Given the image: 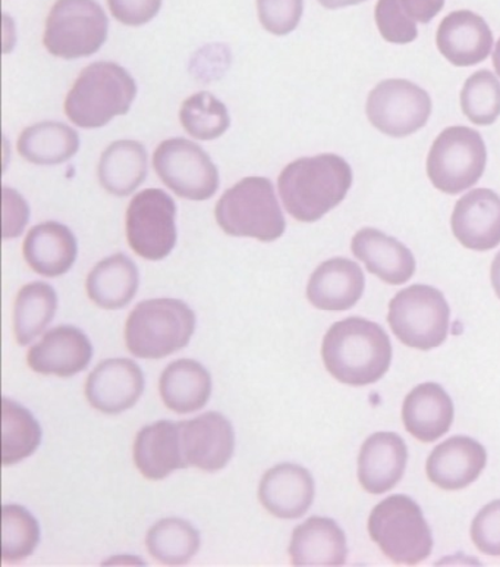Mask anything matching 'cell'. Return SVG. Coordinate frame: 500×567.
Returning a JSON list of instances; mask_svg holds the SVG:
<instances>
[{"mask_svg":"<svg viewBox=\"0 0 500 567\" xmlns=\"http://www.w3.org/2000/svg\"><path fill=\"white\" fill-rule=\"evenodd\" d=\"M368 534L396 565L421 564L434 551V535L421 507L404 494H394L373 508Z\"/></svg>","mask_w":500,"mask_h":567,"instance_id":"6","label":"cell"},{"mask_svg":"<svg viewBox=\"0 0 500 567\" xmlns=\"http://www.w3.org/2000/svg\"><path fill=\"white\" fill-rule=\"evenodd\" d=\"M134 462L152 481L165 480L175 471L186 470L179 422L159 421L144 426L135 439Z\"/></svg>","mask_w":500,"mask_h":567,"instance_id":"23","label":"cell"},{"mask_svg":"<svg viewBox=\"0 0 500 567\" xmlns=\"http://www.w3.org/2000/svg\"><path fill=\"white\" fill-rule=\"evenodd\" d=\"M153 166L165 186L188 200H209L219 188V171L198 144L187 138L162 142Z\"/></svg>","mask_w":500,"mask_h":567,"instance_id":"11","label":"cell"},{"mask_svg":"<svg viewBox=\"0 0 500 567\" xmlns=\"http://www.w3.org/2000/svg\"><path fill=\"white\" fill-rule=\"evenodd\" d=\"M461 107L463 115L472 124L488 127L497 123L500 115L498 76L488 70H480L468 76L461 92Z\"/></svg>","mask_w":500,"mask_h":567,"instance_id":"36","label":"cell"},{"mask_svg":"<svg viewBox=\"0 0 500 567\" xmlns=\"http://www.w3.org/2000/svg\"><path fill=\"white\" fill-rule=\"evenodd\" d=\"M58 310L55 288L48 282L27 284L18 292L13 308V332L18 344L27 346L51 326Z\"/></svg>","mask_w":500,"mask_h":567,"instance_id":"31","label":"cell"},{"mask_svg":"<svg viewBox=\"0 0 500 567\" xmlns=\"http://www.w3.org/2000/svg\"><path fill=\"white\" fill-rule=\"evenodd\" d=\"M490 278H492V286L500 299V251L497 255V258H494L493 260L492 272H490Z\"/></svg>","mask_w":500,"mask_h":567,"instance_id":"44","label":"cell"},{"mask_svg":"<svg viewBox=\"0 0 500 567\" xmlns=\"http://www.w3.org/2000/svg\"><path fill=\"white\" fill-rule=\"evenodd\" d=\"M144 386V373L134 360L107 359L90 373L85 398L96 411L118 415L135 406Z\"/></svg>","mask_w":500,"mask_h":567,"instance_id":"13","label":"cell"},{"mask_svg":"<svg viewBox=\"0 0 500 567\" xmlns=\"http://www.w3.org/2000/svg\"><path fill=\"white\" fill-rule=\"evenodd\" d=\"M390 339L376 322L351 317L333 323L322 344L324 367L335 380L351 386L376 384L392 363Z\"/></svg>","mask_w":500,"mask_h":567,"instance_id":"1","label":"cell"},{"mask_svg":"<svg viewBox=\"0 0 500 567\" xmlns=\"http://www.w3.org/2000/svg\"><path fill=\"white\" fill-rule=\"evenodd\" d=\"M211 375L201 363L179 359L162 372L160 395L166 408L186 415L200 411L211 395Z\"/></svg>","mask_w":500,"mask_h":567,"instance_id":"27","label":"cell"},{"mask_svg":"<svg viewBox=\"0 0 500 567\" xmlns=\"http://www.w3.org/2000/svg\"><path fill=\"white\" fill-rule=\"evenodd\" d=\"M351 250L366 265L368 272L390 286H403L416 272L413 251L381 229H360L351 243Z\"/></svg>","mask_w":500,"mask_h":567,"instance_id":"22","label":"cell"},{"mask_svg":"<svg viewBox=\"0 0 500 567\" xmlns=\"http://www.w3.org/2000/svg\"><path fill=\"white\" fill-rule=\"evenodd\" d=\"M164 0H107L112 16L129 27L150 22L159 13Z\"/></svg>","mask_w":500,"mask_h":567,"instance_id":"40","label":"cell"},{"mask_svg":"<svg viewBox=\"0 0 500 567\" xmlns=\"http://www.w3.org/2000/svg\"><path fill=\"white\" fill-rule=\"evenodd\" d=\"M436 44L455 66H475L488 60L493 33L488 22L471 11H455L440 22Z\"/></svg>","mask_w":500,"mask_h":567,"instance_id":"18","label":"cell"},{"mask_svg":"<svg viewBox=\"0 0 500 567\" xmlns=\"http://www.w3.org/2000/svg\"><path fill=\"white\" fill-rule=\"evenodd\" d=\"M319 2L327 9H341L346 7H354V4L366 2V0H319Z\"/></svg>","mask_w":500,"mask_h":567,"instance_id":"43","label":"cell"},{"mask_svg":"<svg viewBox=\"0 0 500 567\" xmlns=\"http://www.w3.org/2000/svg\"><path fill=\"white\" fill-rule=\"evenodd\" d=\"M30 219L24 197L13 188L3 187V238L20 237Z\"/></svg>","mask_w":500,"mask_h":567,"instance_id":"41","label":"cell"},{"mask_svg":"<svg viewBox=\"0 0 500 567\" xmlns=\"http://www.w3.org/2000/svg\"><path fill=\"white\" fill-rule=\"evenodd\" d=\"M454 417L452 399L436 382L417 385L404 400L405 430L421 443H434L448 434Z\"/></svg>","mask_w":500,"mask_h":567,"instance_id":"26","label":"cell"},{"mask_svg":"<svg viewBox=\"0 0 500 567\" xmlns=\"http://www.w3.org/2000/svg\"><path fill=\"white\" fill-rule=\"evenodd\" d=\"M187 466L205 472L223 470L236 450L231 422L218 412H207L196 420L179 422Z\"/></svg>","mask_w":500,"mask_h":567,"instance_id":"14","label":"cell"},{"mask_svg":"<svg viewBox=\"0 0 500 567\" xmlns=\"http://www.w3.org/2000/svg\"><path fill=\"white\" fill-rule=\"evenodd\" d=\"M364 288L366 277L357 262L333 258L313 272L308 286V299L320 310L344 312L358 303Z\"/></svg>","mask_w":500,"mask_h":567,"instance_id":"21","label":"cell"},{"mask_svg":"<svg viewBox=\"0 0 500 567\" xmlns=\"http://www.w3.org/2000/svg\"><path fill=\"white\" fill-rule=\"evenodd\" d=\"M215 215L219 227L232 237L270 243L281 238L287 229L273 184L264 177L241 179L225 192Z\"/></svg>","mask_w":500,"mask_h":567,"instance_id":"5","label":"cell"},{"mask_svg":"<svg viewBox=\"0 0 500 567\" xmlns=\"http://www.w3.org/2000/svg\"><path fill=\"white\" fill-rule=\"evenodd\" d=\"M353 186V169L340 155L323 153L291 162L278 179L288 214L300 223H315L344 202Z\"/></svg>","mask_w":500,"mask_h":567,"instance_id":"2","label":"cell"},{"mask_svg":"<svg viewBox=\"0 0 500 567\" xmlns=\"http://www.w3.org/2000/svg\"><path fill=\"white\" fill-rule=\"evenodd\" d=\"M40 543L39 520L20 504H4L2 508V559L21 561L35 551Z\"/></svg>","mask_w":500,"mask_h":567,"instance_id":"35","label":"cell"},{"mask_svg":"<svg viewBox=\"0 0 500 567\" xmlns=\"http://www.w3.org/2000/svg\"><path fill=\"white\" fill-rule=\"evenodd\" d=\"M110 20L96 0H58L46 21L43 43L62 60H79L101 51Z\"/></svg>","mask_w":500,"mask_h":567,"instance_id":"9","label":"cell"},{"mask_svg":"<svg viewBox=\"0 0 500 567\" xmlns=\"http://www.w3.org/2000/svg\"><path fill=\"white\" fill-rule=\"evenodd\" d=\"M314 480L305 467L282 463L265 472L259 488L260 503L279 519L303 517L314 502Z\"/></svg>","mask_w":500,"mask_h":567,"instance_id":"19","label":"cell"},{"mask_svg":"<svg viewBox=\"0 0 500 567\" xmlns=\"http://www.w3.org/2000/svg\"><path fill=\"white\" fill-rule=\"evenodd\" d=\"M137 96L129 72L114 62L88 65L67 93L65 114L81 128H101L115 116L128 114Z\"/></svg>","mask_w":500,"mask_h":567,"instance_id":"3","label":"cell"},{"mask_svg":"<svg viewBox=\"0 0 500 567\" xmlns=\"http://www.w3.org/2000/svg\"><path fill=\"white\" fill-rule=\"evenodd\" d=\"M408 449L395 432L368 436L358 456V481L367 493L385 494L396 487L407 470Z\"/></svg>","mask_w":500,"mask_h":567,"instance_id":"20","label":"cell"},{"mask_svg":"<svg viewBox=\"0 0 500 567\" xmlns=\"http://www.w3.org/2000/svg\"><path fill=\"white\" fill-rule=\"evenodd\" d=\"M400 2L405 12L421 24L434 20L445 7V0H400Z\"/></svg>","mask_w":500,"mask_h":567,"instance_id":"42","label":"cell"},{"mask_svg":"<svg viewBox=\"0 0 500 567\" xmlns=\"http://www.w3.org/2000/svg\"><path fill=\"white\" fill-rule=\"evenodd\" d=\"M367 118L386 136L403 138L426 127L431 115L429 93L413 81H382L368 94Z\"/></svg>","mask_w":500,"mask_h":567,"instance_id":"12","label":"cell"},{"mask_svg":"<svg viewBox=\"0 0 500 567\" xmlns=\"http://www.w3.org/2000/svg\"><path fill=\"white\" fill-rule=\"evenodd\" d=\"M376 24L382 38L394 44H408L417 39L416 21L405 12L400 0H378Z\"/></svg>","mask_w":500,"mask_h":567,"instance_id":"37","label":"cell"},{"mask_svg":"<svg viewBox=\"0 0 500 567\" xmlns=\"http://www.w3.org/2000/svg\"><path fill=\"white\" fill-rule=\"evenodd\" d=\"M196 326V313L183 300L142 301L126 321V348L137 358L164 359L187 348Z\"/></svg>","mask_w":500,"mask_h":567,"instance_id":"4","label":"cell"},{"mask_svg":"<svg viewBox=\"0 0 500 567\" xmlns=\"http://www.w3.org/2000/svg\"><path fill=\"white\" fill-rule=\"evenodd\" d=\"M455 238L467 249L488 251L500 245V197L489 188L468 192L455 205Z\"/></svg>","mask_w":500,"mask_h":567,"instance_id":"16","label":"cell"},{"mask_svg":"<svg viewBox=\"0 0 500 567\" xmlns=\"http://www.w3.org/2000/svg\"><path fill=\"white\" fill-rule=\"evenodd\" d=\"M177 204L160 188H147L126 209V240L147 260L168 258L177 246Z\"/></svg>","mask_w":500,"mask_h":567,"instance_id":"10","label":"cell"},{"mask_svg":"<svg viewBox=\"0 0 500 567\" xmlns=\"http://www.w3.org/2000/svg\"><path fill=\"white\" fill-rule=\"evenodd\" d=\"M183 127L197 141L222 137L231 125L228 107L209 92H198L183 103L179 112Z\"/></svg>","mask_w":500,"mask_h":567,"instance_id":"34","label":"cell"},{"mask_svg":"<svg viewBox=\"0 0 500 567\" xmlns=\"http://www.w3.org/2000/svg\"><path fill=\"white\" fill-rule=\"evenodd\" d=\"M93 358V346L80 328L61 326L44 334L29 352V364L42 375L70 378L85 371Z\"/></svg>","mask_w":500,"mask_h":567,"instance_id":"17","label":"cell"},{"mask_svg":"<svg viewBox=\"0 0 500 567\" xmlns=\"http://www.w3.org/2000/svg\"><path fill=\"white\" fill-rule=\"evenodd\" d=\"M80 148V136L70 125L39 123L21 133L18 152L35 165H60L70 161Z\"/></svg>","mask_w":500,"mask_h":567,"instance_id":"30","label":"cell"},{"mask_svg":"<svg viewBox=\"0 0 500 567\" xmlns=\"http://www.w3.org/2000/svg\"><path fill=\"white\" fill-rule=\"evenodd\" d=\"M43 431L33 413L15 400H2V463L17 465L40 447Z\"/></svg>","mask_w":500,"mask_h":567,"instance_id":"32","label":"cell"},{"mask_svg":"<svg viewBox=\"0 0 500 567\" xmlns=\"http://www.w3.org/2000/svg\"><path fill=\"white\" fill-rule=\"evenodd\" d=\"M138 286L137 265L124 254L101 260L87 278L90 300L107 310L125 308L137 295Z\"/></svg>","mask_w":500,"mask_h":567,"instance_id":"28","label":"cell"},{"mask_svg":"<svg viewBox=\"0 0 500 567\" xmlns=\"http://www.w3.org/2000/svg\"><path fill=\"white\" fill-rule=\"evenodd\" d=\"M148 551L168 566L188 564L200 548V534L189 522L168 517L153 525L146 539Z\"/></svg>","mask_w":500,"mask_h":567,"instance_id":"33","label":"cell"},{"mask_svg":"<svg viewBox=\"0 0 500 567\" xmlns=\"http://www.w3.org/2000/svg\"><path fill=\"white\" fill-rule=\"evenodd\" d=\"M22 254L33 271L48 278L65 276L74 267L79 243L66 225L48 220L27 234Z\"/></svg>","mask_w":500,"mask_h":567,"instance_id":"25","label":"cell"},{"mask_svg":"<svg viewBox=\"0 0 500 567\" xmlns=\"http://www.w3.org/2000/svg\"><path fill=\"white\" fill-rule=\"evenodd\" d=\"M257 11L264 30L274 35H287L299 27L304 0H257Z\"/></svg>","mask_w":500,"mask_h":567,"instance_id":"38","label":"cell"},{"mask_svg":"<svg viewBox=\"0 0 500 567\" xmlns=\"http://www.w3.org/2000/svg\"><path fill=\"white\" fill-rule=\"evenodd\" d=\"M488 465V452L471 436L457 435L435 447L427 458L430 483L445 492H458L476 483Z\"/></svg>","mask_w":500,"mask_h":567,"instance_id":"15","label":"cell"},{"mask_svg":"<svg viewBox=\"0 0 500 567\" xmlns=\"http://www.w3.org/2000/svg\"><path fill=\"white\" fill-rule=\"evenodd\" d=\"M147 177V151L142 143L119 141L103 152L98 179L111 195L125 197L137 190Z\"/></svg>","mask_w":500,"mask_h":567,"instance_id":"29","label":"cell"},{"mask_svg":"<svg viewBox=\"0 0 500 567\" xmlns=\"http://www.w3.org/2000/svg\"><path fill=\"white\" fill-rule=\"evenodd\" d=\"M294 566H344L348 557L344 529L331 517L313 516L292 533Z\"/></svg>","mask_w":500,"mask_h":567,"instance_id":"24","label":"cell"},{"mask_svg":"<svg viewBox=\"0 0 500 567\" xmlns=\"http://www.w3.org/2000/svg\"><path fill=\"white\" fill-rule=\"evenodd\" d=\"M471 538L483 555L500 556V499L489 503L475 517Z\"/></svg>","mask_w":500,"mask_h":567,"instance_id":"39","label":"cell"},{"mask_svg":"<svg viewBox=\"0 0 500 567\" xmlns=\"http://www.w3.org/2000/svg\"><path fill=\"white\" fill-rule=\"evenodd\" d=\"M493 66L494 71H497V74L500 76V39L493 52Z\"/></svg>","mask_w":500,"mask_h":567,"instance_id":"45","label":"cell"},{"mask_svg":"<svg viewBox=\"0 0 500 567\" xmlns=\"http://www.w3.org/2000/svg\"><path fill=\"white\" fill-rule=\"evenodd\" d=\"M488 165V148L479 132L462 125L445 128L431 144L427 175L446 195H459L479 183Z\"/></svg>","mask_w":500,"mask_h":567,"instance_id":"8","label":"cell"},{"mask_svg":"<svg viewBox=\"0 0 500 567\" xmlns=\"http://www.w3.org/2000/svg\"><path fill=\"white\" fill-rule=\"evenodd\" d=\"M449 319L450 309L444 292L425 284H414L396 292L387 313V322L396 339L423 352L444 344Z\"/></svg>","mask_w":500,"mask_h":567,"instance_id":"7","label":"cell"}]
</instances>
